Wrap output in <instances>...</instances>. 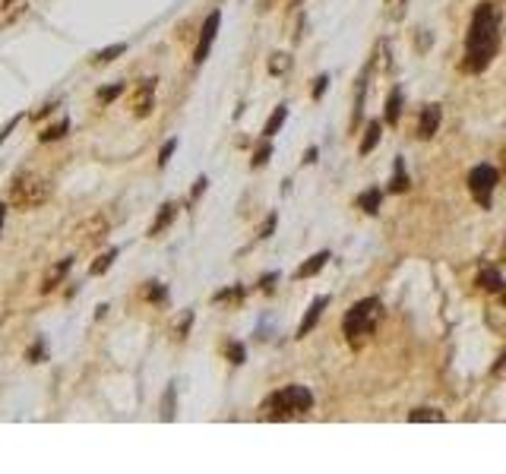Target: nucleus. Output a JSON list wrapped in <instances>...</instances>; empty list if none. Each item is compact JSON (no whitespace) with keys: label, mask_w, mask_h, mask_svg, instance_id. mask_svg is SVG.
Masks as SVG:
<instances>
[{"label":"nucleus","mask_w":506,"mask_h":474,"mask_svg":"<svg viewBox=\"0 0 506 474\" xmlns=\"http://www.w3.org/2000/svg\"><path fill=\"white\" fill-rule=\"evenodd\" d=\"M19 120H23V114H16V117H10V120H6V127H4V130H0V142H4L6 137H10V130H13V127L19 124Z\"/></svg>","instance_id":"32"},{"label":"nucleus","mask_w":506,"mask_h":474,"mask_svg":"<svg viewBox=\"0 0 506 474\" xmlns=\"http://www.w3.org/2000/svg\"><path fill=\"white\" fill-rule=\"evenodd\" d=\"M326 307H329V297H326V294L316 297V301L310 304V307H307V316H304L301 326H298V338H304V335H310V332H314V326L320 323V316H323V310H326Z\"/></svg>","instance_id":"9"},{"label":"nucleus","mask_w":506,"mask_h":474,"mask_svg":"<svg viewBox=\"0 0 506 474\" xmlns=\"http://www.w3.org/2000/svg\"><path fill=\"white\" fill-rule=\"evenodd\" d=\"M51 200V184L48 178H42V174L35 171H23L13 178L10 184V206L13 209H38L45 206V202Z\"/></svg>","instance_id":"4"},{"label":"nucleus","mask_w":506,"mask_h":474,"mask_svg":"<svg viewBox=\"0 0 506 474\" xmlns=\"http://www.w3.org/2000/svg\"><path fill=\"white\" fill-rule=\"evenodd\" d=\"M288 67H292V57H288V54H272V60H269V73H272V76L288 73Z\"/></svg>","instance_id":"22"},{"label":"nucleus","mask_w":506,"mask_h":474,"mask_svg":"<svg viewBox=\"0 0 506 474\" xmlns=\"http://www.w3.org/2000/svg\"><path fill=\"white\" fill-rule=\"evenodd\" d=\"M67 130H70V120H57V124H54V127H45V130L38 133V139H42V142L60 139V137H67Z\"/></svg>","instance_id":"20"},{"label":"nucleus","mask_w":506,"mask_h":474,"mask_svg":"<svg viewBox=\"0 0 506 474\" xmlns=\"http://www.w3.org/2000/svg\"><path fill=\"white\" fill-rule=\"evenodd\" d=\"M310 408H314V392L307 386L292 383L263 402V421H294V417L307 415Z\"/></svg>","instance_id":"2"},{"label":"nucleus","mask_w":506,"mask_h":474,"mask_svg":"<svg viewBox=\"0 0 506 474\" xmlns=\"http://www.w3.org/2000/svg\"><path fill=\"white\" fill-rule=\"evenodd\" d=\"M238 297H244V288H231V291H219V294H215V301H238Z\"/></svg>","instance_id":"31"},{"label":"nucleus","mask_w":506,"mask_h":474,"mask_svg":"<svg viewBox=\"0 0 506 474\" xmlns=\"http://www.w3.org/2000/svg\"><path fill=\"white\" fill-rule=\"evenodd\" d=\"M4 4H13V0H4Z\"/></svg>","instance_id":"38"},{"label":"nucleus","mask_w":506,"mask_h":474,"mask_svg":"<svg viewBox=\"0 0 506 474\" xmlns=\"http://www.w3.org/2000/svg\"><path fill=\"white\" fill-rule=\"evenodd\" d=\"M174 215H178V206H174V202H165V206L159 209V219L152 221V228H149V237H159L161 231H165L168 225H171L174 221Z\"/></svg>","instance_id":"12"},{"label":"nucleus","mask_w":506,"mask_h":474,"mask_svg":"<svg viewBox=\"0 0 506 474\" xmlns=\"http://www.w3.org/2000/svg\"><path fill=\"white\" fill-rule=\"evenodd\" d=\"M114 256H117V250H108L105 256H98V260L92 262V269H89V272H92V275H101V272H108V269H111V262H114Z\"/></svg>","instance_id":"23"},{"label":"nucleus","mask_w":506,"mask_h":474,"mask_svg":"<svg viewBox=\"0 0 506 474\" xmlns=\"http://www.w3.org/2000/svg\"><path fill=\"white\" fill-rule=\"evenodd\" d=\"M285 120H288V108H285V105H279V108L272 111V117L266 120V127H263V137H266V139H272L275 133L282 130V124H285Z\"/></svg>","instance_id":"16"},{"label":"nucleus","mask_w":506,"mask_h":474,"mask_svg":"<svg viewBox=\"0 0 506 474\" xmlns=\"http://www.w3.org/2000/svg\"><path fill=\"white\" fill-rule=\"evenodd\" d=\"M440 120H443L440 105H427L421 111V120H418V137H421V139H434L437 130H440Z\"/></svg>","instance_id":"8"},{"label":"nucleus","mask_w":506,"mask_h":474,"mask_svg":"<svg viewBox=\"0 0 506 474\" xmlns=\"http://www.w3.org/2000/svg\"><path fill=\"white\" fill-rule=\"evenodd\" d=\"M130 108L137 117H149L155 108V76H143L130 92Z\"/></svg>","instance_id":"6"},{"label":"nucleus","mask_w":506,"mask_h":474,"mask_svg":"<svg viewBox=\"0 0 506 474\" xmlns=\"http://www.w3.org/2000/svg\"><path fill=\"white\" fill-rule=\"evenodd\" d=\"M124 89H127L124 83H114V86H108V89H98V101H101V105H111V101L117 98Z\"/></svg>","instance_id":"26"},{"label":"nucleus","mask_w":506,"mask_h":474,"mask_svg":"<svg viewBox=\"0 0 506 474\" xmlns=\"http://www.w3.org/2000/svg\"><path fill=\"white\" fill-rule=\"evenodd\" d=\"M269 155H272V146H269V139H266V142H263V146H260V149H256V152H253V158H251V168H263V165H266V161H269Z\"/></svg>","instance_id":"27"},{"label":"nucleus","mask_w":506,"mask_h":474,"mask_svg":"<svg viewBox=\"0 0 506 474\" xmlns=\"http://www.w3.org/2000/svg\"><path fill=\"white\" fill-rule=\"evenodd\" d=\"M408 421H411V424H424V421L440 424V421H443V411H437V408H415V411L408 415Z\"/></svg>","instance_id":"18"},{"label":"nucleus","mask_w":506,"mask_h":474,"mask_svg":"<svg viewBox=\"0 0 506 474\" xmlns=\"http://www.w3.org/2000/svg\"><path fill=\"white\" fill-rule=\"evenodd\" d=\"M326 86H329V76H326V73H323V76H316V83H314V101H320V98H323Z\"/></svg>","instance_id":"30"},{"label":"nucleus","mask_w":506,"mask_h":474,"mask_svg":"<svg viewBox=\"0 0 506 474\" xmlns=\"http://www.w3.org/2000/svg\"><path fill=\"white\" fill-rule=\"evenodd\" d=\"M380 313H383L380 297H364V301H357L355 307L348 310L345 320H342V332H345L352 348H361V345L374 335L376 323H380Z\"/></svg>","instance_id":"3"},{"label":"nucleus","mask_w":506,"mask_h":474,"mask_svg":"<svg viewBox=\"0 0 506 474\" xmlns=\"http://www.w3.org/2000/svg\"><path fill=\"white\" fill-rule=\"evenodd\" d=\"M329 260H333V256H329V250H320V253H314V256H310V260L298 269V272H294V279H314V275L320 272V269L326 266Z\"/></svg>","instance_id":"10"},{"label":"nucleus","mask_w":506,"mask_h":474,"mask_svg":"<svg viewBox=\"0 0 506 474\" xmlns=\"http://www.w3.org/2000/svg\"><path fill=\"white\" fill-rule=\"evenodd\" d=\"M275 219H279V215H269V219H266V225H263V231H260V237H269V234H272V228H275Z\"/></svg>","instance_id":"34"},{"label":"nucleus","mask_w":506,"mask_h":474,"mask_svg":"<svg viewBox=\"0 0 506 474\" xmlns=\"http://www.w3.org/2000/svg\"><path fill=\"white\" fill-rule=\"evenodd\" d=\"M29 357H32V364H38L45 357V342H35V348L29 351Z\"/></svg>","instance_id":"33"},{"label":"nucleus","mask_w":506,"mask_h":474,"mask_svg":"<svg viewBox=\"0 0 506 474\" xmlns=\"http://www.w3.org/2000/svg\"><path fill=\"white\" fill-rule=\"evenodd\" d=\"M494 187H497V168L494 165H475L468 171V190L481 209H490V196H494Z\"/></svg>","instance_id":"5"},{"label":"nucleus","mask_w":506,"mask_h":474,"mask_svg":"<svg viewBox=\"0 0 506 474\" xmlns=\"http://www.w3.org/2000/svg\"><path fill=\"white\" fill-rule=\"evenodd\" d=\"M219 25H222V13L212 10V13L206 16V23H202L197 51H193V60H197V64H202V60L209 57V47H212V42H215V32H219Z\"/></svg>","instance_id":"7"},{"label":"nucleus","mask_w":506,"mask_h":474,"mask_svg":"<svg viewBox=\"0 0 506 474\" xmlns=\"http://www.w3.org/2000/svg\"><path fill=\"white\" fill-rule=\"evenodd\" d=\"M161 417L165 421H174V383L165 389V398H161Z\"/></svg>","instance_id":"24"},{"label":"nucleus","mask_w":506,"mask_h":474,"mask_svg":"<svg viewBox=\"0 0 506 474\" xmlns=\"http://www.w3.org/2000/svg\"><path fill=\"white\" fill-rule=\"evenodd\" d=\"M228 357H231V364H244V345L231 342L228 345Z\"/></svg>","instance_id":"29"},{"label":"nucleus","mask_w":506,"mask_h":474,"mask_svg":"<svg viewBox=\"0 0 506 474\" xmlns=\"http://www.w3.org/2000/svg\"><path fill=\"white\" fill-rule=\"evenodd\" d=\"M124 51H127V45H111V47H105V51L92 54V64H111V60L120 57Z\"/></svg>","instance_id":"21"},{"label":"nucleus","mask_w":506,"mask_h":474,"mask_svg":"<svg viewBox=\"0 0 506 474\" xmlns=\"http://www.w3.org/2000/svg\"><path fill=\"white\" fill-rule=\"evenodd\" d=\"M497 51H500V10L494 4H481L475 10V19H471L462 70L468 73L488 70L490 60L497 57Z\"/></svg>","instance_id":"1"},{"label":"nucleus","mask_w":506,"mask_h":474,"mask_svg":"<svg viewBox=\"0 0 506 474\" xmlns=\"http://www.w3.org/2000/svg\"><path fill=\"white\" fill-rule=\"evenodd\" d=\"M380 202H383L380 187H370V190H364V193L357 196V206H361L367 215H376V212H380Z\"/></svg>","instance_id":"13"},{"label":"nucleus","mask_w":506,"mask_h":474,"mask_svg":"<svg viewBox=\"0 0 506 474\" xmlns=\"http://www.w3.org/2000/svg\"><path fill=\"white\" fill-rule=\"evenodd\" d=\"M389 190H393V193H405V190H408V174H405L402 158L396 161V171H393V180H389Z\"/></svg>","instance_id":"19"},{"label":"nucleus","mask_w":506,"mask_h":474,"mask_svg":"<svg viewBox=\"0 0 506 474\" xmlns=\"http://www.w3.org/2000/svg\"><path fill=\"white\" fill-rule=\"evenodd\" d=\"M380 137H383V124H380V120H370L367 130H364V139H361V149H357V152L370 155L376 149V142H380Z\"/></svg>","instance_id":"11"},{"label":"nucleus","mask_w":506,"mask_h":474,"mask_svg":"<svg viewBox=\"0 0 506 474\" xmlns=\"http://www.w3.org/2000/svg\"><path fill=\"white\" fill-rule=\"evenodd\" d=\"M478 284H481L484 291H490V294H500L503 291V279L497 269H481V272H478Z\"/></svg>","instance_id":"14"},{"label":"nucleus","mask_w":506,"mask_h":474,"mask_svg":"<svg viewBox=\"0 0 506 474\" xmlns=\"http://www.w3.org/2000/svg\"><path fill=\"white\" fill-rule=\"evenodd\" d=\"M206 184H209V180H206V178H200V180H197V187H193V196H190V200H197L202 190H206Z\"/></svg>","instance_id":"36"},{"label":"nucleus","mask_w":506,"mask_h":474,"mask_svg":"<svg viewBox=\"0 0 506 474\" xmlns=\"http://www.w3.org/2000/svg\"><path fill=\"white\" fill-rule=\"evenodd\" d=\"M399 114H402V89H393L386 98V114H383V120L393 127V124H399Z\"/></svg>","instance_id":"15"},{"label":"nucleus","mask_w":506,"mask_h":474,"mask_svg":"<svg viewBox=\"0 0 506 474\" xmlns=\"http://www.w3.org/2000/svg\"><path fill=\"white\" fill-rule=\"evenodd\" d=\"M275 279H279V275H275V272H269V275H263V282H260V288L263 291H272V282Z\"/></svg>","instance_id":"35"},{"label":"nucleus","mask_w":506,"mask_h":474,"mask_svg":"<svg viewBox=\"0 0 506 474\" xmlns=\"http://www.w3.org/2000/svg\"><path fill=\"white\" fill-rule=\"evenodd\" d=\"M4 221H6V206L0 202V231H4Z\"/></svg>","instance_id":"37"},{"label":"nucleus","mask_w":506,"mask_h":474,"mask_svg":"<svg viewBox=\"0 0 506 474\" xmlns=\"http://www.w3.org/2000/svg\"><path fill=\"white\" fill-rule=\"evenodd\" d=\"M70 262H73V260H60L57 266H54L51 272L45 275V282H42V291H45V294L57 288V282H60V279H64V275H67V269H70Z\"/></svg>","instance_id":"17"},{"label":"nucleus","mask_w":506,"mask_h":474,"mask_svg":"<svg viewBox=\"0 0 506 474\" xmlns=\"http://www.w3.org/2000/svg\"><path fill=\"white\" fill-rule=\"evenodd\" d=\"M174 149H178V139H168L165 146H161V152H159V168H165L168 161H171V155H174Z\"/></svg>","instance_id":"28"},{"label":"nucleus","mask_w":506,"mask_h":474,"mask_svg":"<svg viewBox=\"0 0 506 474\" xmlns=\"http://www.w3.org/2000/svg\"><path fill=\"white\" fill-rule=\"evenodd\" d=\"M143 294H146V301H155V304H161V301H165V297H168V291L161 288L159 282H146V291H143Z\"/></svg>","instance_id":"25"}]
</instances>
